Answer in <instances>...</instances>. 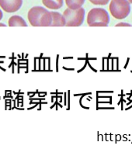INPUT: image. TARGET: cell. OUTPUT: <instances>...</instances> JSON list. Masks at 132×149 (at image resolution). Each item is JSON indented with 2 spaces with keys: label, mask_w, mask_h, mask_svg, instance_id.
<instances>
[{
  "label": "cell",
  "mask_w": 132,
  "mask_h": 149,
  "mask_svg": "<svg viewBox=\"0 0 132 149\" xmlns=\"http://www.w3.org/2000/svg\"><path fill=\"white\" fill-rule=\"evenodd\" d=\"M28 20L33 26H51L52 23L51 12L42 6H34L29 10Z\"/></svg>",
  "instance_id": "6da1fadb"
},
{
  "label": "cell",
  "mask_w": 132,
  "mask_h": 149,
  "mask_svg": "<svg viewBox=\"0 0 132 149\" xmlns=\"http://www.w3.org/2000/svg\"><path fill=\"white\" fill-rule=\"evenodd\" d=\"M110 23V16L106 9L93 8L88 13L87 24L89 26H107Z\"/></svg>",
  "instance_id": "7a4b0ae2"
},
{
  "label": "cell",
  "mask_w": 132,
  "mask_h": 149,
  "mask_svg": "<svg viewBox=\"0 0 132 149\" xmlns=\"http://www.w3.org/2000/svg\"><path fill=\"white\" fill-rule=\"evenodd\" d=\"M109 9L113 17L117 19H123L130 14L131 3L128 0H111Z\"/></svg>",
  "instance_id": "3957f363"
},
{
  "label": "cell",
  "mask_w": 132,
  "mask_h": 149,
  "mask_svg": "<svg viewBox=\"0 0 132 149\" xmlns=\"http://www.w3.org/2000/svg\"><path fill=\"white\" fill-rule=\"evenodd\" d=\"M85 9L82 7L78 9L68 8L63 13V16L66 20V26H80L83 23L85 19Z\"/></svg>",
  "instance_id": "277c9868"
},
{
  "label": "cell",
  "mask_w": 132,
  "mask_h": 149,
  "mask_svg": "<svg viewBox=\"0 0 132 149\" xmlns=\"http://www.w3.org/2000/svg\"><path fill=\"white\" fill-rule=\"evenodd\" d=\"M23 0H0V7L6 13H15L20 9Z\"/></svg>",
  "instance_id": "5b68a950"
},
{
  "label": "cell",
  "mask_w": 132,
  "mask_h": 149,
  "mask_svg": "<svg viewBox=\"0 0 132 149\" xmlns=\"http://www.w3.org/2000/svg\"><path fill=\"white\" fill-rule=\"evenodd\" d=\"M52 23L51 26H64L66 25V20L62 14L58 12H51Z\"/></svg>",
  "instance_id": "8992f818"
},
{
  "label": "cell",
  "mask_w": 132,
  "mask_h": 149,
  "mask_svg": "<svg viewBox=\"0 0 132 149\" xmlns=\"http://www.w3.org/2000/svg\"><path fill=\"white\" fill-rule=\"evenodd\" d=\"M44 6L50 9H59L63 6L64 0H42Z\"/></svg>",
  "instance_id": "52a82bcc"
},
{
  "label": "cell",
  "mask_w": 132,
  "mask_h": 149,
  "mask_svg": "<svg viewBox=\"0 0 132 149\" xmlns=\"http://www.w3.org/2000/svg\"><path fill=\"white\" fill-rule=\"evenodd\" d=\"M9 26H27L26 21L20 16H13L8 20Z\"/></svg>",
  "instance_id": "ba28073f"
},
{
  "label": "cell",
  "mask_w": 132,
  "mask_h": 149,
  "mask_svg": "<svg viewBox=\"0 0 132 149\" xmlns=\"http://www.w3.org/2000/svg\"><path fill=\"white\" fill-rule=\"evenodd\" d=\"M68 8L71 9H78L82 8L85 3V0H65Z\"/></svg>",
  "instance_id": "9c48e42d"
},
{
  "label": "cell",
  "mask_w": 132,
  "mask_h": 149,
  "mask_svg": "<svg viewBox=\"0 0 132 149\" xmlns=\"http://www.w3.org/2000/svg\"><path fill=\"white\" fill-rule=\"evenodd\" d=\"M89 1L96 6H105L108 4L110 0H89Z\"/></svg>",
  "instance_id": "30bf717a"
},
{
  "label": "cell",
  "mask_w": 132,
  "mask_h": 149,
  "mask_svg": "<svg viewBox=\"0 0 132 149\" xmlns=\"http://www.w3.org/2000/svg\"><path fill=\"white\" fill-rule=\"evenodd\" d=\"M131 24L128 23H117L116 25V26H131Z\"/></svg>",
  "instance_id": "8fae6325"
},
{
  "label": "cell",
  "mask_w": 132,
  "mask_h": 149,
  "mask_svg": "<svg viewBox=\"0 0 132 149\" xmlns=\"http://www.w3.org/2000/svg\"><path fill=\"white\" fill-rule=\"evenodd\" d=\"M2 16H3V15H2V10L0 9V20H1V19H2Z\"/></svg>",
  "instance_id": "7c38bea8"
},
{
  "label": "cell",
  "mask_w": 132,
  "mask_h": 149,
  "mask_svg": "<svg viewBox=\"0 0 132 149\" xmlns=\"http://www.w3.org/2000/svg\"><path fill=\"white\" fill-rule=\"evenodd\" d=\"M6 25H5L4 23H0V26H6Z\"/></svg>",
  "instance_id": "4fadbf2b"
},
{
  "label": "cell",
  "mask_w": 132,
  "mask_h": 149,
  "mask_svg": "<svg viewBox=\"0 0 132 149\" xmlns=\"http://www.w3.org/2000/svg\"><path fill=\"white\" fill-rule=\"evenodd\" d=\"M128 1L130 2V3H132V0H128Z\"/></svg>",
  "instance_id": "5bb4252c"
}]
</instances>
